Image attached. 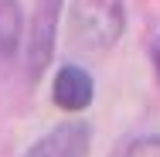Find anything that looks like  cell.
<instances>
[{"instance_id": "1", "label": "cell", "mask_w": 160, "mask_h": 157, "mask_svg": "<svg viewBox=\"0 0 160 157\" xmlns=\"http://www.w3.org/2000/svg\"><path fill=\"white\" fill-rule=\"evenodd\" d=\"M126 28L123 0H72L68 7V41L82 51L112 48Z\"/></svg>"}, {"instance_id": "2", "label": "cell", "mask_w": 160, "mask_h": 157, "mask_svg": "<svg viewBox=\"0 0 160 157\" xmlns=\"http://www.w3.org/2000/svg\"><path fill=\"white\" fill-rule=\"evenodd\" d=\"M58 14H62V0H38V7H34V21L28 31V72H31V79H38L55 55Z\"/></svg>"}, {"instance_id": "3", "label": "cell", "mask_w": 160, "mask_h": 157, "mask_svg": "<svg viewBox=\"0 0 160 157\" xmlns=\"http://www.w3.org/2000/svg\"><path fill=\"white\" fill-rule=\"evenodd\" d=\"M89 144H92V126L82 120H68L48 130L24 157H89Z\"/></svg>"}, {"instance_id": "4", "label": "cell", "mask_w": 160, "mask_h": 157, "mask_svg": "<svg viewBox=\"0 0 160 157\" xmlns=\"http://www.w3.org/2000/svg\"><path fill=\"white\" fill-rule=\"evenodd\" d=\"M96 96V82L85 68L78 65H62L55 82H51V102L65 113H82Z\"/></svg>"}, {"instance_id": "5", "label": "cell", "mask_w": 160, "mask_h": 157, "mask_svg": "<svg viewBox=\"0 0 160 157\" xmlns=\"http://www.w3.org/2000/svg\"><path fill=\"white\" fill-rule=\"evenodd\" d=\"M24 41V10L17 0H0V68L17 58Z\"/></svg>"}, {"instance_id": "6", "label": "cell", "mask_w": 160, "mask_h": 157, "mask_svg": "<svg viewBox=\"0 0 160 157\" xmlns=\"http://www.w3.org/2000/svg\"><path fill=\"white\" fill-rule=\"evenodd\" d=\"M126 157H160V137H140V140H133Z\"/></svg>"}]
</instances>
